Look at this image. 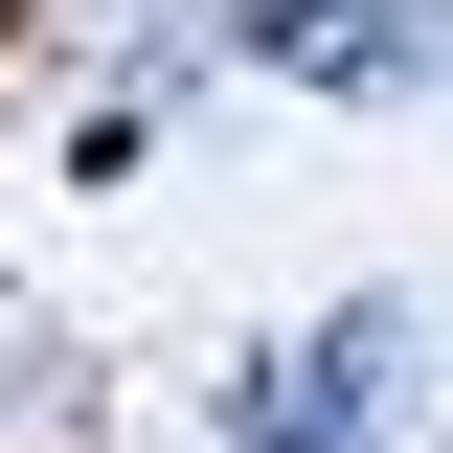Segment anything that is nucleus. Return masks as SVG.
<instances>
[{"label":"nucleus","mask_w":453,"mask_h":453,"mask_svg":"<svg viewBox=\"0 0 453 453\" xmlns=\"http://www.w3.org/2000/svg\"><path fill=\"white\" fill-rule=\"evenodd\" d=\"M386 295H363V318H340V340H295V386H250V431H226V453H340V431H363V386H386Z\"/></svg>","instance_id":"obj_1"}]
</instances>
